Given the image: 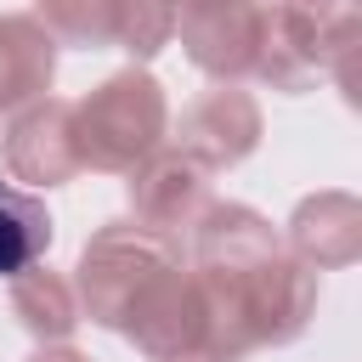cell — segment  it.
<instances>
[{
  "mask_svg": "<svg viewBox=\"0 0 362 362\" xmlns=\"http://www.w3.org/2000/svg\"><path fill=\"white\" fill-rule=\"evenodd\" d=\"M181 249L209 300V328H215L209 362H238L260 345H288L305 334L317 311V272L277 243L260 209L209 204L198 226L181 238Z\"/></svg>",
  "mask_w": 362,
  "mask_h": 362,
  "instance_id": "6da1fadb",
  "label": "cell"
},
{
  "mask_svg": "<svg viewBox=\"0 0 362 362\" xmlns=\"http://www.w3.org/2000/svg\"><path fill=\"white\" fill-rule=\"evenodd\" d=\"M164 130H170L164 85L141 68H124L74 102V136H79L85 170L130 175L147 153L164 147Z\"/></svg>",
  "mask_w": 362,
  "mask_h": 362,
  "instance_id": "7a4b0ae2",
  "label": "cell"
},
{
  "mask_svg": "<svg viewBox=\"0 0 362 362\" xmlns=\"http://www.w3.org/2000/svg\"><path fill=\"white\" fill-rule=\"evenodd\" d=\"M356 51V0H266V45L255 79L272 90H311L322 74L345 85Z\"/></svg>",
  "mask_w": 362,
  "mask_h": 362,
  "instance_id": "3957f363",
  "label": "cell"
},
{
  "mask_svg": "<svg viewBox=\"0 0 362 362\" xmlns=\"http://www.w3.org/2000/svg\"><path fill=\"white\" fill-rule=\"evenodd\" d=\"M57 45L79 51H130V57H158L175 34V6L170 0H40L34 11Z\"/></svg>",
  "mask_w": 362,
  "mask_h": 362,
  "instance_id": "277c9868",
  "label": "cell"
},
{
  "mask_svg": "<svg viewBox=\"0 0 362 362\" xmlns=\"http://www.w3.org/2000/svg\"><path fill=\"white\" fill-rule=\"evenodd\" d=\"M0 158H6V175L23 181V187H62V181H74L85 170L79 136H74V102L40 96V102L17 107L6 136H0Z\"/></svg>",
  "mask_w": 362,
  "mask_h": 362,
  "instance_id": "5b68a950",
  "label": "cell"
},
{
  "mask_svg": "<svg viewBox=\"0 0 362 362\" xmlns=\"http://www.w3.org/2000/svg\"><path fill=\"white\" fill-rule=\"evenodd\" d=\"M209 204H215V198H209V170H204L198 158L175 153V147H158V153H147V158L130 170L136 226H147V232H158V238H170V243H181Z\"/></svg>",
  "mask_w": 362,
  "mask_h": 362,
  "instance_id": "8992f818",
  "label": "cell"
},
{
  "mask_svg": "<svg viewBox=\"0 0 362 362\" xmlns=\"http://www.w3.org/2000/svg\"><path fill=\"white\" fill-rule=\"evenodd\" d=\"M187 57L215 79H249L266 45V0H215L175 17Z\"/></svg>",
  "mask_w": 362,
  "mask_h": 362,
  "instance_id": "52a82bcc",
  "label": "cell"
},
{
  "mask_svg": "<svg viewBox=\"0 0 362 362\" xmlns=\"http://www.w3.org/2000/svg\"><path fill=\"white\" fill-rule=\"evenodd\" d=\"M255 141H260V107H255V96L238 90V85H215V90H204L198 102H187L181 130H175V153L198 158L209 175L243 164V158L255 153Z\"/></svg>",
  "mask_w": 362,
  "mask_h": 362,
  "instance_id": "ba28073f",
  "label": "cell"
},
{
  "mask_svg": "<svg viewBox=\"0 0 362 362\" xmlns=\"http://www.w3.org/2000/svg\"><path fill=\"white\" fill-rule=\"evenodd\" d=\"M51 79H57V40L34 11H6L0 17V113L40 102Z\"/></svg>",
  "mask_w": 362,
  "mask_h": 362,
  "instance_id": "9c48e42d",
  "label": "cell"
},
{
  "mask_svg": "<svg viewBox=\"0 0 362 362\" xmlns=\"http://www.w3.org/2000/svg\"><path fill=\"white\" fill-rule=\"evenodd\" d=\"M356 243H362V209H356L351 192H317L288 221V249L311 272L356 260Z\"/></svg>",
  "mask_w": 362,
  "mask_h": 362,
  "instance_id": "30bf717a",
  "label": "cell"
},
{
  "mask_svg": "<svg viewBox=\"0 0 362 362\" xmlns=\"http://www.w3.org/2000/svg\"><path fill=\"white\" fill-rule=\"evenodd\" d=\"M11 311L17 322L34 334V339H68L85 317H79V300H74V277L51 272V266H28L11 277Z\"/></svg>",
  "mask_w": 362,
  "mask_h": 362,
  "instance_id": "8fae6325",
  "label": "cell"
},
{
  "mask_svg": "<svg viewBox=\"0 0 362 362\" xmlns=\"http://www.w3.org/2000/svg\"><path fill=\"white\" fill-rule=\"evenodd\" d=\"M51 238H57V221H51L45 198H34L17 181H0V277L11 283L17 272L40 266Z\"/></svg>",
  "mask_w": 362,
  "mask_h": 362,
  "instance_id": "7c38bea8",
  "label": "cell"
},
{
  "mask_svg": "<svg viewBox=\"0 0 362 362\" xmlns=\"http://www.w3.org/2000/svg\"><path fill=\"white\" fill-rule=\"evenodd\" d=\"M28 362H90V356H79V351H68V345H45V351H34Z\"/></svg>",
  "mask_w": 362,
  "mask_h": 362,
  "instance_id": "4fadbf2b",
  "label": "cell"
},
{
  "mask_svg": "<svg viewBox=\"0 0 362 362\" xmlns=\"http://www.w3.org/2000/svg\"><path fill=\"white\" fill-rule=\"evenodd\" d=\"M170 6H175V17H181V11H192V6H215V0H170Z\"/></svg>",
  "mask_w": 362,
  "mask_h": 362,
  "instance_id": "5bb4252c",
  "label": "cell"
}]
</instances>
